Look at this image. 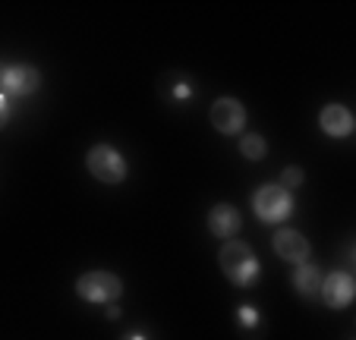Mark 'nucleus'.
Returning a JSON list of instances; mask_svg holds the SVG:
<instances>
[{"label": "nucleus", "mask_w": 356, "mask_h": 340, "mask_svg": "<svg viewBox=\"0 0 356 340\" xmlns=\"http://www.w3.org/2000/svg\"><path fill=\"white\" fill-rule=\"evenodd\" d=\"M218 265H221V274L240 290L256 287V280L262 277V265H259L252 246L243 240H224L221 252H218Z\"/></svg>", "instance_id": "1"}, {"label": "nucleus", "mask_w": 356, "mask_h": 340, "mask_svg": "<svg viewBox=\"0 0 356 340\" xmlns=\"http://www.w3.org/2000/svg\"><path fill=\"white\" fill-rule=\"evenodd\" d=\"M86 167H88V174L98 183H104V186H120L129 174L127 158H123L114 145H108V142H98V145L88 148Z\"/></svg>", "instance_id": "2"}, {"label": "nucleus", "mask_w": 356, "mask_h": 340, "mask_svg": "<svg viewBox=\"0 0 356 340\" xmlns=\"http://www.w3.org/2000/svg\"><path fill=\"white\" fill-rule=\"evenodd\" d=\"M252 211L262 224H281L293 214V193L281 183H265L252 193Z\"/></svg>", "instance_id": "3"}, {"label": "nucleus", "mask_w": 356, "mask_h": 340, "mask_svg": "<svg viewBox=\"0 0 356 340\" xmlns=\"http://www.w3.org/2000/svg\"><path fill=\"white\" fill-rule=\"evenodd\" d=\"M76 293L95 306H111L123 296V280L114 271H86L76 280Z\"/></svg>", "instance_id": "4"}, {"label": "nucleus", "mask_w": 356, "mask_h": 340, "mask_svg": "<svg viewBox=\"0 0 356 340\" xmlns=\"http://www.w3.org/2000/svg\"><path fill=\"white\" fill-rule=\"evenodd\" d=\"M41 88V73L32 67V63H10V67L0 70V92L16 95V98H26V95H35Z\"/></svg>", "instance_id": "5"}, {"label": "nucleus", "mask_w": 356, "mask_h": 340, "mask_svg": "<svg viewBox=\"0 0 356 340\" xmlns=\"http://www.w3.org/2000/svg\"><path fill=\"white\" fill-rule=\"evenodd\" d=\"M353 296H356V280H353L350 271H331V274L322 277L318 300H322L328 309L341 312V309H347L350 302H353Z\"/></svg>", "instance_id": "6"}, {"label": "nucleus", "mask_w": 356, "mask_h": 340, "mask_svg": "<svg viewBox=\"0 0 356 340\" xmlns=\"http://www.w3.org/2000/svg\"><path fill=\"white\" fill-rule=\"evenodd\" d=\"M209 120L221 136H240L246 127V107L236 98H218L209 111Z\"/></svg>", "instance_id": "7"}, {"label": "nucleus", "mask_w": 356, "mask_h": 340, "mask_svg": "<svg viewBox=\"0 0 356 340\" xmlns=\"http://www.w3.org/2000/svg\"><path fill=\"white\" fill-rule=\"evenodd\" d=\"M271 249H275L277 259L290 261V265H300V261H309L312 255V246L309 240L300 234V230H293V227H281L275 236H271Z\"/></svg>", "instance_id": "8"}, {"label": "nucleus", "mask_w": 356, "mask_h": 340, "mask_svg": "<svg viewBox=\"0 0 356 340\" xmlns=\"http://www.w3.org/2000/svg\"><path fill=\"white\" fill-rule=\"evenodd\" d=\"M318 127H322V133L328 139H350L356 129V120H353V113H350V107L325 104L322 113H318Z\"/></svg>", "instance_id": "9"}, {"label": "nucleus", "mask_w": 356, "mask_h": 340, "mask_svg": "<svg viewBox=\"0 0 356 340\" xmlns=\"http://www.w3.org/2000/svg\"><path fill=\"white\" fill-rule=\"evenodd\" d=\"M205 220H209L211 236H218V240H234V236L240 234V227H243L240 208L230 205V202H221V205H215Z\"/></svg>", "instance_id": "10"}, {"label": "nucleus", "mask_w": 356, "mask_h": 340, "mask_svg": "<svg viewBox=\"0 0 356 340\" xmlns=\"http://www.w3.org/2000/svg\"><path fill=\"white\" fill-rule=\"evenodd\" d=\"M322 268L312 265V261H300V265L293 268V274H290V280H293V290L300 300H316L318 296V287H322Z\"/></svg>", "instance_id": "11"}, {"label": "nucleus", "mask_w": 356, "mask_h": 340, "mask_svg": "<svg viewBox=\"0 0 356 340\" xmlns=\"http://www.w3.org/2000/svg\"><path fill=\"white\" fill-rule=\"evenodd\" d=\"M158 88H161V95L168 101H174V104H183V101H189L195 95V86H193V79H189L186 73H168V76H161V82H158Z\"/></svg>", "instance_id": "12"}, {"label": "nucleus", "mask_w": 356, "mask_h": 340, "mask_svg": "<svg viewBox=\"0 0 356 340\" xmlns=\"http://www.w3.org/2000/svg\"><path fill=\"white\" fill-rule=\"evenodd\" d=\"M236 327H240L243 337L259 340V337H262V331H265V318H262V312H259L256 306H249V302L236 306Z\"/></svg>", "instance_id": "13"}, {"label": "nucleus", "mask_w": 356, "mask_h": 340, "mask_svg": "<svg viewBox=\"0 0 356 340\" xmlns=\"http://www.w3.org/2000/svg\"><path fill=\"white\" fill-rule=\"evenodd\" d=\"M240 154L246 161H262L265 154H268V142H265V136L259 133H246L240 139Z\"/></svg>", "instance_id": "14"}, {"label": "nucleus", "mask_w": 356, "mask_h": 340, "mask_svg": "<svg viewBox=\"0 0 356 340\" xmlns=\"http://www.w3.org/2000/svg\"><path fill=\"white\" fill-rule=\"evenodd\" d=\"M302 183H306V174H302L300 167H284V170H281V186L284 189H290V193H293V189H300Z\"/></svg>", "instance_id": "15"}, {"label": "nucleus", "mask_w": 356, "mask_h": 340, "mask_svg": "<svg viewBox=\"0 0 356 340\" xmlns=\"http://www.w3.org/2000/svg\"><path fill=\"white\" fill-rule=\"evenodd\" d=\"M10 123V98L3 92H0V129Z\"/></svg>", "instance_id": "16"}, {"label": "nucleus", "mask_w": 356, "mask_h": 340, "mask_svg": "<svg viewBox=\"0 0 356 340\" xmlns=\"http://www.w3.org/2000/svg\"><path fill=\"white\" fill-rule=\"evenodd\" d=\"M120 340H148V334L142 331V327H136V331H127Z\"/></svg>", "instance_id": "17"}, {"label": "nucleus", "mask_w": 356, "mask_h": 340, "mask_svg": "<svg viewBox=\"0 0 356 340\" xmlns=\"http://www.w3.org/2000/svg\"><path fill=\"white\" fill-rule=\"evenodd\" d=\"M120 306H117V302H111V306H108V321H117V318H120Z\"/></svg>", "instance_id": "18"}]
</instances>
